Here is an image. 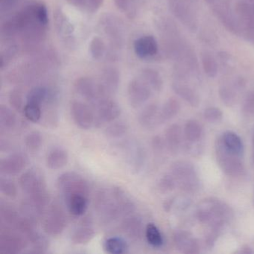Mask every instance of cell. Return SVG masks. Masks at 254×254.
Wrapping results in <instances>:
<instances>
[{"label":"cell","mask_w":254,"mask_h":254,"mask_svg":"<svg viewBox=\"0 0 254 254\" xmlns=\"http://www.w3.org/2000/svg\"><path fill=\"white\" fill-rule=\"evenodd\" d=\"M113 197L118 206L121 217L131 215L135 210V204L124 190L119 187L111 189Z\"/></svg>","instance_id":"24"},{"label":"cell","mask_w":254,"mask_h":254,"mask_svg":"<svg viewBox=\"0 0 254 254\" xmlns=\"http://www.w3.org/2000/svg\"><path fill=\"white\" fill-rule=\"evenodd\" d=\"M17 125V117L8 107L2 105L0 106V127L5 131H10Z\"/></svg>","instance_id":"32"},{"label":"cell","mask_w":254,"mask_h":254,"mask_svg":"<svg viewBox=\"0 0 254 254\" xmlns=\"http://www.w3.org/2000/svg\"><path fill=\"white\" fill-rule=\"evenodd\" d=\"M121 230L130 240H139L143 233V221L138 215H127L122 221Z\"/></svg>","instance_id":"21"},{"label":"cell","mask_w":254,"mask_h":254,"mask_svg":"<svg viewBox=\"0 0 254 254\" xmlns=\"http://www.w3.org/2000/svg\"><path fill=\"white\" fill-rule=\"evenodd\" d=\"M120 148L130 170L133 173H139L146 163L147 154L145 148L136 141H128L123 143Z\"/></svg>","instance_id":"8"},{"label":"cell","mask_w":254,"mask_h":254,"mask_svg":"<svg viewBox=\"0 0 254 254\" xmlns=\"http://www.w3.org/2000/svg\"><path fill=\"white\" fill-rule=\"evenodd\" d=\"M242 111L245 117H254V93L248 96L244 103Z\"/></svg>","instance_id":"46"},{"label":"cell","mask_w":254,"mask_h":254,"mask_svg":"<svg viewBox=\"0 0 254 254\" xmlns=\"http://www.w3.org/2000/svg\"><path fill=\"white\" fill-rule=\"evenodd\" d=\"M49 201L50 195L47 192L38 195L29 196L22 202L20 206L22 213L25 217L35 223L43 216L44 209Z\"/></svg>","instance_id":"15"},{"label":"cell","mask_w":254,"mask_h":254,"mask_svg":"<svg viewBox=\"0 0 254 254\" xmlns=\"http://www.w3.org/2000/svg\"><path fill=\"white\" fill-rule=\"evenodd\" d=\"M203 117L208 122L216 123L222 119V111L218 108H208L205 110Z\"/></svg>","instance_id":"45"},{"label":"cell","mask_w":254,"mask_h":254,"mask_svg":"<svg viewBox=\"0 0 254 254\" xmlns=\"http://www.w3.org/2000/svg\"><path fill=\"white\" fill-rule=\"evenodd\" d=\"M127 93L130 106L137 108L143 105L151 97V89L139 77L133 78L129 82Z\"/></svg>","instance_id":"17"},{"label":"cell","mask_w":254,"mask_h":254,"mask_svg":"<svg viewBox=\"0 0 254 254\" xmlns=\"http://www.w3.org/2000/svg\"><path fill=\"white\" fill-rule=\"evenodd\" d=\"M23 111L25 117L32 123H38L42 119L43 112L40 105L26 103Z\"/></svg>","instance_id":"40"},{"label":"cell","mask_w":254,"mask_h":254,"mask_svg":"<svg viewBox=\"0 0 254 254\" xmlns=\"http://www.w3.org/2000/svg\"><path fill=\"white\" fill-rule=\"evenodd\" d=\"M0 190L4 195L9 197V198H14L17 196V187L12 181L8 179V178H1V180H0Z\"/></svg>","instance_id":"41"},{"label":"cell","mask_w":254,"mask_h":254,"mask_svg":"<svg viewBox=\"0 0 254 254\" xmlns=\"http://www.w3.org/2000/svg\"><path fill=\"white\" fill-rule=\"evenodd\" d=\"M96 231L90 224H80L75 227L71 234L70 239L75 245H86L94 238Z\"/></svg>","instance_id":"28"},{"label":"cell","mask_w":254,"mask_h":254,"mask_svg":"<svg viewBox=\"0 0 254 254\" xmlns=\"http://www.w3.org/2000/svg\"><path fill=\"white\" fill-rule=\"evenodd\" d=\"M215 154L218 166L225 175L239 177L245 173L242 156L229 149L224 145L221 136L215 142Z\"/></svg>","instance_id":"4"},{"label":"cell","mask_w":254,"mask_h":254,"mask_svg":"<svg viewBox=\"0 0 254 254\" xmlns=\"http://www.w3.org/2000/svg\"><path fill=\"white\" fill-rule=\"evenodd\" d=\"M20 185L23 191L29 196L47 192L45 178L41 171L36 168H32L22 175Z\"/></svg>","instance_id":"12"},{"label":"cell","mask_w":254,"mask_h":254,"mask_svg":"<svg viewBox=\"0 0 254 254\" xmlns=\"http://www.w3.org/2000/svg\"><path fill=\"white\" fill-rule=\"evenodd\" d=\"M104 3V0H87L86 8L90 12H96Z\"/></svg>","instance_id":"49"},{"label":"cell","mask_w":254,"mask_h":254,"mask_svg":"<svg viewBox=\"0 0 254 254\" xmlns=\"http://www.w3.org/2000/svg\"><path fill=\"white\" fill-rule=\"evenodd\" d=\"M33 59L21 64L10 72L8 79L12 83H23L37 79L58 64L59 59L53 50L39 51Z\"/></svg>","instance_id":"1"},{"label":"cell","mask_w":254,"mask_h":254,"mask_svg":"<svg viewBox=\"0 0 254 254\" xmlns=\"http://www.w3.org/2000/svg\"><path fill=\"white\" fill-rule=\"evenodd\" d=\"M101 27L109 41L111 49L120 50L123 47V29L120 20L111 14L101 18Z\"/></svg>","instance_id":"14"},{"label":"cell","mask_w":254,"mask_h":254,"mask_svg":"<svg viewBox=\"0 0 254 254\" xmlns=\"http://www.w3.org/2000/svg\"><path fill=\"white\" fill-rule=\"evenodd\" d=\"M134 52L141 59L154 57L158 52V44L155 38L151 35L141 37L134 42Z\"/></svg>","instance_id":"23"},{"label":"cell","mask_w":254,"mask_h":254,"mask_svg":"<svg viewBox=\"0 0 254 254\" xmlns=\"http://www.w3.org/2000/svg\"><path fill=\"white\" fill-rule=\"evenodd\" d=\"M145 238L147 242L151 246L154 248H160L163 245V238L158 227L149 223L145 227Z\"/></svg>","instance_id":"37"},{"label":"cell","mask_w":254,"mask_h":254,"mask_svg":"<svg viewBox=\"0 0 254 254\" xmlns=\"http://www.w3.org/2000/svg\"><path fill=\"white\" fill-rule=\"evenodd\" d=\"M57 188L65 200L75 195L89 197L90 185L87 180L79 174L67 172L62 174L57 180Z\"/></svg>","instance_id":"5"},{"label":"cell","mask_w":254,"mask_h":254,"mask_svg":"<svg viewBox=\"0 0 254 254\" xmlns=\"http://www.w3.org/2000/svg\"><path fill=\"white\" fill-rule=\"evenodd\" d=\"M181 110V105L178 100L171 98L166 101V103L160 108V124L166 123L176 117Z\"/></svg>","instance_id":"31"},{"label":"cell","mask_w":254,"mask_h":254,"mask_svg":"<svg viewBox=\"0 0 254 254\" xmlns=\"http://www.w3.org/2000/svg\"><path fill=\"white\" fill-rule=\"evenodd\" d=\"M18 50V47L14 44V45L9 46L2 52L1 54V64H0L1 69H3L7 65L9 64L10 62L17 56Z\"/></svg>","instance_id":"42"},{"label":"cell","mask_w":254,"mask_h":254,"mask_svg":"<svg viewBox=\"0 0 254 254\" xmlns=\"http://www.w3.org/2000/svg\"><path fill=\"white\" fill-rule=\"evenodd\" d=\"M221 138L224 145L229 149L234 151L235 153L239 154V155H243V143H242V139H240V137L236 133L227 130V131L224 132L221 135Z\"/></svg>","instance_id":"35"},{"label":"cell","mask_w":254,"mask_h":254,"mask_svg":"<svg viewBox=\"0 0 254 254\" xmlns=\"http://www.w3.org/2000/svg\"><path fill=\"white\" fill-rule=\"evenodd\" d=\"M170 174L177 186L184 191L193 192L198 190V176L195 168L190 162H175L171 167Z\"/></svg>","instance_id":"6"},{"label":"cell","mask_w":254,"mask_h":254,"mask_svg":"<svg viewBox=\"0 0 254 254\" xmlns=\"http://www.w3.org/2000/svg\"><path fill=\"white\" fill-rule=\"evenodd\" d=\"M9 103L14 110L17 111H23L24 106H23V98L21 91L20 90H14L10 93Z\"/></svg>","instance_id":"44"},{"label":"cell","mask_w":254,"mask_h":254,"mask_svg":"<svg viewBox=\"0 0 254 254\" xmlns=\"http://www.w3.org/2000/svg\"><path fill=\"white\" fill-rule=\"evenodd\" d=\"M128 125L123 120L114 121L110 123L105 130V136L110 139H118L125 136L128 131Z\"/></svg>","instance_id":"36"},{"label":"cell","mask_w":254,"mask_h":254,"mask_svg":"<svg viewBox=\"0 0 254 254\" xmlns=\"http://www.w3.org/2000/svg\"><path fill=\"white\" fill-rule=\"evenodd\" d=\"M95 125L99 127L110 124L121 116L122 109L117 102L108 97L100 99L94 104Z\"/></svg>","instance_id":"7"},{"label":"cell","mask_w":254,"mask_h":254,"mask_svg":"<svg viewBox=\"0 0 254 254\" xmlns=\"http://www.w3.org/2000/svg\"><path fill=\"white\" fill-rule=\"evenodd\" d=\"M104 249L108 254H122L128 252L129 246L123 238L110 237L104 243Z\"/></svg>","instance_id":"30"},{"label":"cell","mask_w":254,"mask_h":254,"mask_svg":"<svg viewBox=\"0 0 254 254\" xmlns=\"http://www.w3.org/2000/svg\"><path fill=\"white\" fill-rule=\"evenodd\" d=\"M70 114L74 123L83 130H88L95 125L94 111L81 101L72 102Z\"/></svg>","instance_id":"18"},{"label":"cell","mask_w":254,"mask_h":254,"mask_svg":"<svg viewBox=\"0 0 254 254\" xmlns=\"http://www.w3.org/2000/svg\"><path fill=\"white\" fill-rule=\"evenodd\" d=\"M88 197L84 195L73 196L65 200V204L69 213L75 217L84 215L88 208Z\"/></svg>","instance_id":"29"},{"label":"cell","mask_w":254,"mask_h":254,"mask_svg":"<svg viewBox=\"0 0 254 254\" xmlns=\"http://www.w3.org/2000/svg\"><path fill=\"white\" fill-rule=\"evenodd\" d=\"M151 145H152L153 151L156 154H160L162 151L164 149V147L166 146V142L163 140L160 136H156L152 139L151 142Z\"/></svg>","instance_id":"48"},{"label":"cell","mask_w":254,"mask_h":254,"mask_svg":"<svg viewBox=\"0 0 254 254\" xmlns=\"http://www.w3.org/2000/svg\"><path fill=\"white\" fill-rule=\"evenodd\" d=\"M237 253L244 254H252V251H251L249 247L245 246L244 248H241L240 251H238Z\"/></svg>","instance_id":"52"},{"label":"cell","mask_w":254,"mask_h":254,"mask_svg":"<svg viewBox=\"0 0 254 254\" xmlns=\"http://www.w3.org/2000/svg\"><path fill=\"white\" fill-rule=\"evenodd\" d=\"M203 134L201 126L196 120H189L186 123L184 130V136L186 140L190 143L197 142Z\"/></svg>","instance_id":"34"},{"label":"cell","mask_w":254,"mask_h":254,"mask_svg":"<svg viewBox=\"0 0 254 254\" xmlns=\"http://www.w3.org/2000/svg\"><path fill=\"white\" fill-rule=\"evenodd\" d=\"M75 90L78 95L93 105L100 99L108 97L104 94L99 82L88 76L78 78L75 82Z\"/></svg>","instance_id":"16"},{"label":"cell","mask_w":254,"mask_h":254,"mask_svg":"<svg viewBox=\"0 0 254 254\" xmlns=\"http://www.w3.org/2000/svg\"><path fill=\"white\" fill-rule=\"evenodd\" d=\"M53 19L56 32L62 42L69 49L75 48L76 44L75 29L69 19L61 9H56L54 11Z\"/></svg>","instance_id":"13"},{"label":"cell","mask_w":254,"mask_h":254,"mask_svg":"<svg viewBox=\"0 0 254 254\" xmlns=\"http://www.w3.org/2000/svg\"><path fill=\"white\" fill-rule=\"evenodd\" d=\"M26 238L17 230L8 226H2L0 230V252L3 254H17L27 246Z\"/></svg>","instance_id":"9"},{"label":"cell","mask_w":254,"mask_h":254,"mask_svg":"<svg viewBox=\"0 0 254 254\" xmlns=\"http://www.w3.org/2000/svg\"><path fill=\"white\" fill-rule=\"evenodd\" d=\"M253 156H254V153H253Z\"/></svg>","instance_id":"53"},{"label":"cell","mask_w":254,"mask_h":254,"mask_svg":"<svg viewBox=\"0 0 254 254\" xmlns=\"http://www.w3.org/2000/svg\"><path fill=\"white\" fill-rule=\"evenodd\" d=\"M27 157L22 153H14L0 162V171L5 175H15L24 170Z\"/></svg>","instance_id":"19"},{"label":"cell","mask_w":254,"mask_h":254,"mask_svg":"<svg viewBox=\"0 0 254 254\" xmlns=\"http://www.w3.org/2000/svg\"><path fill=\"white\" fill-rule=\"evenodd\" d=\"M140 78L149 86L151 90L160 91L163 87V81L160 74L151 68H145L142 69Z\"/></svg>","instance_id":"33"},{"label":"cell","mask_w":254,"mask_h":254,"mask_svg":"<svg viewBox=\"0 0 254 254\" xmlns=\"http://www.w3.org/2000/svg\"><path fill=\"white\" fill-rule=\"evenodd\" d=\"M68 3L78 8H86L87 0H66Z\"/></svg>","instance_id":"51"},{"label":"cell","mask_w":254,"mask_h":254,"mask_svg":"<svg viewBox=\"0 0 254 254\" xmlns=\"http://www.w3.org/2000/svg\"><path fill=\"white\" fill-rule=\"evenodd\" d=\"M89 49H90V55L95 60H100L106 53L105 43L99 37H95L92 39Z\"/></svg>","instance_id":"39"},{"label":"cell","mask_w":254,"mask_h":254,"mask_svg":"<svg viewBox=\"0 0 254 254\" xmlns=\"http://www.w3.org/2000/svg\"><path fill=\"white\" fill-rule=\"evenodd\" d=\"M175 245L184 254H197L199 245L195 238L186 231L177 232L174 236Z\"/></svg>","instance_id":"25"},{"label":"cell","mask_w":254,"mask_h":254,"mask_svg":"<svg viewBox=\"0 0 254 254\" xmlns=\"http://www.w3.org/2000/svg\"><path fill=\"white\" fill-rule=\"evenodd\" d=\"M160 109L157 104L151 103L146 105L138 116L139 125L147 130L155 128L160 125Z\"/></svg>","instance_id":"22"},{"label":"cell","mask_w":254,"mask_h":254,"mask_svg":"<svg viewBox=\"0 0 254 254\" xmlns=\"http://www.w3.org/2000/svg\"><path fill=\"white\" fill-rule=\"evenodd\" d=\"M182 130L178 125L169 126L165 131V142L169 152L175 154L181 149L182 145Z\"/></svg>","instance_id":"26"},{"label":"cell","mask_w":254,"mask_h":254,"mask_svg":"<svg viewBox=\"0 0 254 254\" xmlns=\"http://www.w3.org/2000/svg\"><path fill=\"white\" fill-rule=\"evenodd\" d=\"M43 139L42 133L38 130H33L30 132L25 139V145L26 148L31 152H37L42 147Z\"/></svg>","instance_id":"38"},{"label":"cell","mask_w":254,"mask_h":254,"mask_svg":"<svg viewBox=\"0 0 254 254\" xmlns=\"http://www.w3.org/2000/svg\"><path fill=\"white\" fill-rule=\"evenodd\" d=\"M68 161L69 154L67 151L61 147L52 148L46 157V165L52 170L62 169L67 164Z\"/></svg>","instance_id":"27"},{"label":"cell","mask_w":254,"mask_h":254,"mask_svg":"<svg viewBox=\"0 0 254 254\" xmlns=\"http://www.w3.org/2000/svg\"><path fill=\"white\" fill-rule=\"evenodd\" d=\"M23 2V0H0V7H1V12L10 11L15 8L17 5Z\"/></svg>","instance_id":"47"},{"label":"cell","mask_w":254,"mask_h":254,"mask_svg":"<svg viewBox=\"0 0 254 254\" xmlns=\"http://www.w3.org/2000/svg\"><path fill=\"white\" fill-rule=\"evenodd\" d=\"M95 207L103 222H114L121 217L111 190H102L98 193L95 200Z\"/></svg>","instance_id":"10"},{"label":"cell","mask_w":254,"mask_h":254,"mask_svg":"<svg viewBox=\"0 0 254 254\" xmlns=\"http://www.w3.org/2000/svg\"><path fill=\"white\" fill-rule=\"evenodd\" d=\"M197 216L200 222L210 227L211 231L220 233L233 218V211L218 199L207 198L197 206Z\"/></svg>","instance_id":"3"},{"label":"cell","mask_w":254,"mask_h":254,"mask_svg":"<svg viewBox=\"0 0 254 254\" xmlns=\"http://www.w3.org/2000/svg\"><path fill=\"white\" fill-rule=\"evenodd\" d=\"M114 3L118 9L122 11H127L130 9L131 0H114Z\"/></svg>","instance_id":"50"},{"label":"cell","mask_w":254,"mask_h":254,"mask_svg":"<svg viewBox=\"0 0 254 254\" xmlns=\"http://www.w3.org/2000/svg\"><path fill=\"white\" fill-rule=\"evenodd\" d=\"M40 20L48 25L49 16L47 7L41 2H34L26 5L11 18L2 23L1 34L3 38H14L20 35L23 29L32 22Z\"/></svg>","instance_id":"2"},{"label":"cell","mask_w":254,"mask_h":254,"mask_svg":"<svg viewBox=\"0 0 254 254\" xmlns=\"http://www.w3.org/2000/svg\"><path fill=\"white\" fill-rule=\"evenodd\" d=\"M98 82L105 96L114 94L120 87V72L114 67L105 68L102 70Z\"/></svg>","instance_id":"20"},{"label":"cell","mask_w":254,"mask_h":254,"mask_svg":"<svg viewBox=\"0 0 254 254\" xmlns=\"http://www.w3.org/2000/svg\"><path fill=\"white\" fill-rule=\"evenodd\" d=\"M66 227V217L63 209L59 205L52 204L43 219V230L49 236H57Z\"/></svg>","instance_id":"11"},{"label":"cell","mask_w":254,"mask_h":254,"mask_svg":"<svg viewBox=\"0 0 254 254\" xmlns=\"http://www.w3.org/2000/svg\"><path fill=\"white\" fill-rule=\"evenodd\" d=\"M177 187L176 182L171 174L164 175L160 178L158 183V188L163 193L169 192Z\"/></svg>","instance_id":"43"}]
</instances>
